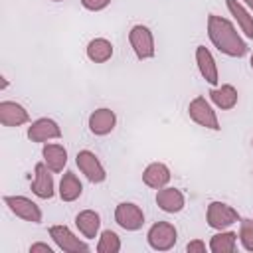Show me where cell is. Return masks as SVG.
<instances>
[{"label": "cell", "mask_w": 253, "mask_h": 253, "mask_svg": "<svg viewBox=\"0 0 253 253\" xmlns=\"http://www.w3.org/2000/svg\"><path fill=\"white\" fill-rule=\"evenodd\" d=\"M79 2L89 12H101V10H105L111 4V0H79Z\"/></svg>", "instance_id": "484cf974"}, {"label": "cell", "mask_w": 253, "mask_h": 253, "mask_svg": "<svg viewBox=\"0 0 253 253\" xmlns=\"http://www.w3.org/2000/svg\"><path fill=\"white\" fill-rule=\"evenodd\" d=\"M128 43L136 55V59L144 61V59H152L154 53H156V47H154V36L150 32L148 26L144 24H134L128 32Z\"/></svg>", "instance_id": "277c9868"}, {"label": "cell", "mask_w": 253, "mask_h": 253, "mask_svg": "<svg viewBox=\"0 0 253 253\" xmlns=\"http://www.w3.org/2000/svg\"><path fill=\"white\" fill-rule=\"evenodd\" d=\"M188 115H190V119L196 123V125H200V126H204V128H208V130H219L221 126H219V119H217V115H215V111H213V105H211V101H208L206 97H194L192 101H190V105H188Z\"/></svg>", "instance_id": "5b68a950"}, {"label": "cell", "mask_w": 253, "mask_h": 253, "mask_svg": "<svg viewBox=\"0 0 253 253\" xmlns=\"http://www.w3.org/2000/svg\"><path fill=\"white\" fill-rule=\"evenodd\" d=\"M208 38L211 45L227 57H243L247 53V43L237 32L235 24L223 16H208Z\"/></svg>", "instance_id": "6da1fadb"}, {"label": "cell", "mask_w": 253, "mask_h": 253, "mask_svg": "<svg viewBox=\"0 0 253 253\" xmlns=\"http://www.w3.org/2000/svg\"><path fill=\"white\" fill-rule=\"evenodd\" d=\"M28 138L32 142H47V140L61 138V126L49 117L36 119L28 126Z\"/></svg>", "instance_id": "8fae6325"}, {"label": "cell", "mask_w": 253, "mask_h": 253, "mask_svg": "<svg viewBox=\"0 0 253 253\" xmlns=\"http://www.w3.org/2000/svg\"><path fill=\"white\" fill-rule=\"evenodd\" d=\"M239 243L245 251L253 253V219H241L239 221Z\"/></svg>", "instance_id": "d4e9b609"}, {"label": "cell", "mask_w": 253, "mask_h": 253, "mask_svg": "<svg viewBox=\"0 0 253 253\" xmlns=\"http://www.w3.org/2000/svg\"><path fill=\"white\" fill-rule=\"evenodd\" d=\"M123 247L121 237L113 231V229H103L99 233V241H97V253H119Z\"/></svg>", "instance_id": "cb8c5ba5"}, {"label": "cell", "mask_w": 253, "mask_h": 253, "mask_svg": "<svg viewBox=\"0 0 253 253\" xmlns=\"http://www.w3.org/2000/svg\"><path fill=\"white\" fill-rule=\"evenodd\" d=\"M30 188H32L34 196H38L40 200H51L55 196L53 176H51V170L47 168V164L43 160L34 166V182Z\"/></svg>", "instance_id": "30bf717a"}, {"label": "cell", "mask_w": 253, "mask_h": 253, "mask_svg": "<svg viewBox=\"0 0 253 253\" xmlns=\"http://www.w3.org/2000/svg\"><path fill=\"white\" fill-rule=\"evenodd\" d=\"M210 101L213 107L221 109V111H231L237 101H239V95H237V89L229 83H223V85H217V87H211L210 89Z\"/></svg>", "instance_id": "e0dca14e"}, {"label": "cell", "mask_w": 253, "mask_h": 253, "mask_svg": "<svg viewBox=\"0 0 253 253\" xmlns=\"http://www.w3.org/2000/svg\"><path fill=\"white\" fill-rule=\"evenodd\" d=\"M49 237H51V241L55 243V247L59 249V251H63V253H87L91 247L83 241V239H79L67 225H63V223H57V225H51L49 227Z\"/></svg>", "instance_id": "8992f818"}, {"label": "cell", "mask_w": 253, "mask_h": 253, "mask_svg": "<svg viewBox=\"0 0 253 253\" xmlns=\"http://www.w3.org/2000/svg\"><path fill=\"white\" fill-rule=\"evenodd\" d=\"M208 249L211 253H233L237 249V233L229 229H219L217 233L211 235Z\"/></svg>", "instance_id": "603a6c76"}, {"label": "cell", "mask_w": 253, "mask_h": 253, "mask_svg": "<svg viewBox=\"0 0 253 253\" xmlns=\"http://www.w3.org/2000/svg\"><path fill=\"white\" fill-rule=\"evenodd\" d=\"M251 146H253V138H251Z\"/></svg>", "instance_id": "1f68e13d"}, {"label": "cell", "mask_w": 253, "mask_h": 253, "mask_svg": "<svg viewBox=\"0 0 253 253\" xmlns=\"http://www.w3.org/2000/svg\"><path fill=\"white\" fill-rule=\"evenodd\" d=\"M178 241V229L170 221H156L146 231V243L154 251H170Z\"/></svg>", "instance_id": "7a4b0ae2"}, {"label": "cell", "mask_w": 253, "mask_h": 253, "mask_svg": "<svg viewBox=\"0 0 253 253\" xmlns=\"http://www.w3.org/2000/svg\"><path fill=\"white\" fill-rule=\"evenodd\" d=\"M0 123L4 126H22L30 123V113L16 101H0Z\"/></svg>", "instance_id": "9a60e30c"}, {"label": "cell", "mask_w": 253, "mask_h": 253, "mask_svg": "<svg viewBox=\"0 0 253 253\" xmlns=\"http://www.w3.org/2000/svg\"><path fill=\"white\" fill-rule=\"evenodd\" d=\"M75 164L79 168V172L91 182V184H101L107 180V170L103 166V162L99 160V156L93 150H79L75 156Z\"/></svg>", "instance_id": "52a82bcc"}, {"label": "cell", "mask_w": 253, "mask_h": 253, "mask_svg": "<svg viewBox=\"0 0 253 253\" xmlns=\"http://www.w3.org/2000/svg\"><path fill=\"white\" fill-rule=\"evenodd\" d=\"M249 65H251V69H253V53H251V59H249Z\"/></svg>", "instance_id": "f546056e"}, {"label": "cell", "mask_w": 253, "mask_h": 253, "mask_svg": "<svg viewBox=\"0 0 253 253\" xmlns=\"http://www.w3.org/2000/svg\"><path fill=\"white\" fill-rule=\"evenodd\" d=\"M225 6L229 10V14L233 16L237 28L243 32V36L253 40V16H251V12L239 0H225Z\"/></svg>", "instance_id": "ffe728a7"}, {"label": "cell", "mask_w": 253, "mask_h": 253, "mask_svg": "<svg viewBox=\"0 0 253 253\" xmlns=\"http://www.w3.org/2000/svg\"><path fill=\"white\" fill-rule=\"evenodd\" d=\"M75 227L87 239L99 237V229H101V215H99V211H95V210H81L75 215Z\"/></svg>", "instance_id": "d6986e66"}, {"label": "cell", "mask_w": 253, "mask_h": 253, "mask_svg": "<svg viewBox=\"0 0 253 253\" xmlns=\"http://www.w3.org/2000/svg\"><path fill=\"white\" fill-rule=\"evenodd\" d=\"M28 251L30 253H53V247L47 245V243H43V241H38V243H32L28 247Z\"/></svg>", "instance_id": "83f0119b"}, {"label": "cell", "mask_w": 253, "mask_h": 253, "mask_svg": "<svg viewBox=\"0 0 253 253\" xmlns=\"http://www.w3.org/2000/svg\"><path fill=\"white\" fill-rule=\"evenodd\" d=\"M196 65H198L200 75H202L211 87H217V85H219L217 63H215L211 51H210L206 45H198V47H196Z\"/></svg>", "instance_id": "4fadbf2b"}, {"label": "cell", "mask_w": 253, "mask_h": 253, "mask_svg": "<svg viewBox=\"0 0 253 253\" xmlns=\"http://www.w3.org/2000/svg\"><path fill=\"white\" fill-rule=\"evenodd\" d=\"M57 194H59V198H61L63 202H75V200L83 194V184H81V180L77 178L75 172L67 170V172L61 176Z\"/></svg>", "instance_id": "44dd1931"}, {"label": "cell", "mask_w": 253, "mask_h": 253, "mask_svg": "<svg viewBox=\"0 0 253 253\" xmlns=\"http://www.w3.org/2000/svg\"><path fill=\"white\" fill-rule=\"evenodd\" d=\"M42 158L51 172L59 174V172H63V168L67 164V150L59 142H45L42 148Z\"/></svg>", "instance_id": "ac0fdd59"}, {"label": "cell", "mask_w": 253, "mask_h": 253, "mask_svg": "<svg viewBox=\"0 0 253 253\" xmlns=\"http://www.w3.org/2000/svg\"><path fill=\"white\" fill-rule=\"evenodd\" d=\"M115 221L125 231H138L144 225V211L132 202H121L115 208Z\"/></svg>", "instance_id": "9c48e42d"}, {"label": "cell", "mask_w": 253, "mask_h": 253, "mask_svg": "<svg viewBox=\"0 0 253 253\" xmlns=\"http://www.w3.org/2000/svg\"><path fill=\"white\" fill-rule=\"evenodd\" d=\"M170 178H172V172L164 162H150L142 170V182L152 190H160V188L168 186Z\"/></svg>", "instance_id": "2e32d148"}, {"label": "cell", "mask_w": 253, "mask_h": 253, "mask_svg": "<svg viewBox=\"0 0 253 253\" xmlns=\"http://www.w3.org/2000/svg\"><path fill=\"white\" fill-rule=\"evenodd\" d=\"M51 2H63V0H51Z\"/></svg>", "instance_id": "4dcf8cb0"}, {"label": "cell", "mask_w": 253, "mask_h": 253, "mask_svg": "<svg viewBox=\"0 0 253 253\" xmlns=\"http://www.w3.org/2000/svg\"><path fill=\"white\" fill-rule=\"evenodd\" d=\"M156 206L166 213H178L186 206V196L178 188L164 186V188L156 190Z\"/></svg>", "instance_id": "5bb4252c"}, {"label": "cell", "mask_w": 253, "mask_h": 253, "mask_svg": "<svg viewBox=\"0 0 253 253\" xmlns=\"http://www.w3.org/2000/svg\"><path fill=\"white\" fill-rule=\"evenodd\" d=\"M4 204L8 206V210H10L16 217H20V219H24V221L42 223V219H43L42 208H40L34 200H30V198H26V196H4Z\"/></svg>", "instance_id": "ba28073f"}, {"label": "cell", "mask_w": 253, "mask_h": 253, "mask_svg": "<svg viewBox=\"0 0 253 253\" xmlns=\"http://www.w3.org/2000/svg\"><path fill=\"white\" fill-rule=\"evenodd\" d=\"M87 126L91 130V134L95 136H105L109 132H113V128L117 126V115L115 111L107 109V107H101V109H95L89 119H87Z\"/></svg>", "instance_id": "7c38bea8"}, {"label": "cell", "mask_w": 253, "mask_h": 253, "mask_svg": "<svg viewBox=\"0 0 253 253\" xmlns=\"http://www.w3.org/2000/svg\"><path fill=\"white\" fill-rule=\"evenodd\" d=\"M251 174H253V172H251Z\"/></svg>", "instance_id": "d6a6232c"}, {"label": "cell", "mask_w": 253, "mask_h": 253, "mask_svg": "<svg viewBox=\"0 0 253 253\" xmlns=\"http://www.w3.org/2000/svg\"><path fill=\"white\" fill-rule=\"evenodd\" d=\"M239 2H241L249 12H253V0H239Z\"/></svg>", "instance_id": "f1b7e54d"}, {"label": "cell", "mask_w": 253, "mask_h": 253, "mask_svg": "<svg viewBox=\"0 0 253 253\" xmlns=\"http://www.w3.org/2000/svg\"><path fill=\"white\" fill-rule=\"evenodd\" d=\"M113 51H115L113 49V43L107 38H93L87 43V47H85V53H87V57L93 63H105V61H109L113 57Z\"/></svg>", "instance_id": "7402d4cb"}, {"label": "cell", "mask_w": 253, "mask_h": 253, "mask_svg": "<svg viewBox=\"0 0 253 253\" xmlns=\"http://www.w3.org/2000/svg\"><path fill=\"white\" fill-rule=\"evenodd\" d=\"M206 221L211 229L219 231V229H227L233 223L241 221V215L235 208H231L225 202H210L206 208Z\"/></svg>", "instance_id": "3957f363"}, {"label": "cell", "mask_w": 253, "mask_h": 253, "mask_svg": "<svg viewBox=\"0 0 253 253\" xmlns=\"http://www.w3.org/2000/svg\"><path fill=\"white\" fill-rule=\"evenodd\" d=\"M206 241L204 239H192V241H188V245H186V251L188 253H206Z\"/></svg>", "instance_id": "4316f807"}]
</instances>
